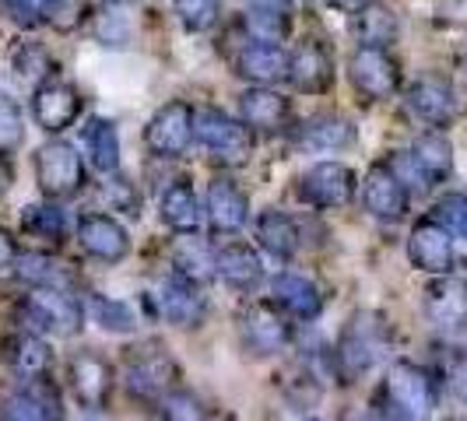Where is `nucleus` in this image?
I'll return each mask as SVG.
<instances>
[{"mask_svg":"<svg viewBox=\"0 0 467 421\" xmlns=\"http://www.w3.org/2000/svg\"><path fill=\"white\" fill-rule=\"evenodd\" d=\"M390 323L379 316V313H355L341 337H337V348H334V369L341 375V383H355L358 375H366L376 362L390 351Z\"/></svg>","mask_w":467,"mask_h":421,"instance_id":"1","label":"nucleus"},{"mask_svg":"<svg viewBox=\"0 0 467 421\" xmlns=\"http://www.w3.org/2000/svg\"><path fill=\"white\" fill-rule=\"evenodd\" d=\"M193 140L208 151L211 162L225 165V169L250 162L254 155V130L218 106H204L193 113Z\"/></svg>","mask_w":467,"mask_h":421,"instance_id":"2","label":"nucleus"},{"mask_svg":"<svg viewBox=\"0 0 467 421\" xmlns=\"http://www.w3.org/2000/svg\"><path fill=\"white\" fill-rule=\"evenodd\" d=\"M32 169H36V183L43 190V197L57 200V204L78 197L85 190V180H88L81 151L70 140H60V138H53L43 148H36Z\"/></svg>","mask_w":467,"mask_h":421,"instance_id":"3","label":"nucleus"},{"mask_svg":"<svg viewBox=\"0 0 467 421\" xmlns=\"http://www.w3.org/2000/svg\"><path fill=\"white\" fill-rule=\"evenodd\" d=\"M85 320V305L70 295L67 288H36L18 303V323L32 334L74 337Z\"/></svg>","mask_w":467,"mask_h":421,"instance_id":"4","label":"nucleus"},{"mask_svg":"<svg viewBox=\"0 0 467 421\" xmlns=\"http://www.w3.org/2000/svg\"><path fill=\"white\" fill-rule=\"evenodd\" d=\"M176 362L159 341H144L123 354V383L140 400H162L176 383Z\"/></svg>","mask_w":467,"mask_h":421,"instance_id":"5","label":"nucleus"},{"mask_svg":"<svg viewBox=\"0 0 467 421\" xmlns=\"http://www.w3.org/2000/svg\"><path fill=\"white\" fill-rule=\"evenodd\" d=\"M351 88L366 102H387L400 92V64L383 46H355L348 56Z\"/></svg>","mask_w":467,"mask_h":421,"instance_id":"6","label":"nucleus"},{"mask_svg":"<svg viewBox=\"0 0 467 421\" xmlns=\"http://www.w3.org/2000/svg\"><path fill=\"white\" fill-rule=\"evenodd\" d=\"M383 394L404 421H425L436 411V383L415 362H394L383 379Z\"/></svg>","mask_w":467,"mask_h":421,"instance_id":"7","label":"nucleus"},{"mask_svg":"<svg viewBox=\"0 0 467 421\" xmlns=\"http://www.w3.org/2000/svg\"><path fill=\"white\" fill-rule=\"evenodd\" d=\"M193 106L183 98H172L155 109V117L144 127V148L155 159H183L193 144Z\"/></svg>","mask_w":467,"mask_h":421,"instance_id":"8","label":"nucleus"},{"mask_svg":"<svg viewBox=\"0 0 467 421\" xmlns=\"http://www.w3.org/2000/svg\"><path fill=\"white\" fill-rule=\"evenodd\" d=\"M81 109H85L81 92H78L70 81L57 77V74L43 77V81L32 88V119H36L39 130H47L53 138L64 134L67 127H74L78 117H81Z\"/></svg>","mask_w":467,"mask_h":421,"instance_id":"9","label":"nucleus"},{"mask_svg":"<svg viewBox=\"0 0 467 421\" xmlns=\"http://www.w3.org/2000/svg\"><path fill=\"white\" fill-rule=\"evenodd\" d=\"M239 341H243L246 354H254V358H271V354L285 351L292 341L288 313H281L278 305L254 303L250 309L239 313Z\"/></svg>","mask_w":467,"mask_h":421,"instance_id":"10","label":"nucleus"},{"mask_svg":"<svg viewBox=\"0 0 467 421\" xmlns=\"http://www.w3.org/2000/svg\"><path fill=\"white\" fill-rule=\"evenodd\" d=\"M355 190H358L355 169H348L345 162H317L299 180V200L317 210H334L351 204Z\"/></svg>","mask_w":467,"mask_h":421,"instance_id":"11","label":"nucleus"},{"mask_svg":"<svg viewBox=\"0 0 467 421\" xmlns=\"http://www.w3.org/2000/svg\"><path fill=\"white\" fill-rule=\"evenodd\" d=\"M404 106H408L411 117L421 119L432 130H446L453 119L461 117L457 92L443 74H421L419 81H411L408 92H404Z\"/></svg>","mask_w":467,"mask_h":421,"instance_id":"12","label":"nucleus"},{"mask_svg":"<svg viewBox=\"0 0 467 421\" xmlns=\"http://www.w3.org/2000/svg\"><path fill=\"white\" fill-rule=\"evenodd\" d=\"M362 204L379 221H400L411 204V190L390 162H373L362 180Z\"/></svg>","mask_w":467,"mask_h":421,"instance_id":"13","label":"nucleus"},{"mask_svg":"<svg viewBox=\"0 0 467 421\" xmlns=\"http://www.w3.org/2000/svg\"><path fill=\"white\" fill-rule=\"evenodd\" d=\"M288 81L303 95H327L334 88V53L320 39H303L288 53Z\"/></svg>","mask_w":467,"mask_h":421,"instance_id":"14","label":"nucleus"},{"mask_svg":"<svg viewBox=\"0 0 467 421\" xmlns=\"http://www.w3.org/2000/svg\"><path fill=\"white\" fill-rule=\"evenodd\" d=\"M204 218L214 235H235L250 221V197L229 176H214L204 193Z\"/></svg>","mask_w":467,"mask_h":421,"instance_id":"15","label":"nucleus"},{"mask_svg":"<svg viewBox=\"0 0 467 421\" xmlns=\"http://www.w3.org/2000/svg\"><path fill=\"white\" fill-rule=\"evenodd\" d=\"M233 67L243 81L275 88L281 81H288V49L281 43H264V39L246 36V43L235 49Z\"/></svg>","mask_w":467,"mask_h":421,"instance_id":"16","label":"nucleus"},{"mask_svg":"<svg viewBox=\"0 0 467 421\" xmlns=\"http://www.w3.org/2000/svg\"><path fill=\"white\" fill-rule=\"evenodd\" d=\"M408 260L432 274V278H443V274H453V263H457V253H453V235L446 232L443 225H436L432 218L419 221L411 235H408Z\"/></svg>","mask_w":467,"mask_h":421,"instance_id":"17","label":"nucleus"},{"mask_svg":"<svg viewBox=\"0 0 467 421\" xmlns=\"http://www.w3.org/2000/svg\"><path fill=\"white\" fill-rule=\"evenodd\" d=\"M155 305H159V316L172 327H197L208 313V303L201 295V284L180 278V274H169L159 281L155 288Z\"/></svg>","mask_w":467,"mask_h":421,"instance_id":"18","label":"nucleus"},{"mask_svg":"<svg viewBox=\"0 0 467 421\" xmlns=\"http://www.w3.org/2000/svg\"><path fill=\"white\" fill-rule=\"evenodd\" d=\"M78 246L88 253L92 260L102 263H119L130 253V235L119 225L113 214H81L78 218Z\"/></svg>","mask_w":467,"mask_h":421,"instance_id":"19","label":"nucleus"},{"mask_svg":"<svg viewBox=\"0 0 467 421\" xmlns=\"http://www.w3.org/2000/svg\"><path fill=\"white\" fill-rule=\"evenodd\" d=\"M239 119L254 134H281L292 119V98L267 85H250L239 95Z\"/></svg>","mask_w":467,"mask_h":421,"instance_id":"20","label":"nucleus"},{"mask_svg":"<svg viewBox=\"0 0 467 421\" xmlns=\"http://www.w3.org/2000/svg\"><path fill=\"white\" fill-rule=\"evenodd\" d=\"M70 390L81 400L85 411H102L106 400L113 394V369L106 358H99L95 351H78L67 362Z\"/></svg>","mask_w":467,"mask_h":421,"instance_id":"21","label":"nucleus"},{"mask_svg":"<svg viewBox=\"0 0 467 421\" xmlns=\"http://www.w3.org/2000/svg\"><path fill=\"white\" fill-rule=\"evenodd\" d=\"M425 316L443 334H457L467 327V281L443 274L425 288Z\"/></svg>","mask_w":467,"mask_h":421,"instance_id":"22","label":"nucleus"},{"mask_svg":"<svg viewBox=\"0 0 467 421\" xmlns=\"http://www.w3.org/2000/svg\"><path fill=\"white\" fill-rule=\"evenodd\" d=\"M214 274L233 292L250 295L264 284V260L250 242H225L222 250H214Z\"/></svg>","mask_w":467,"mask_h":421,"instance_id":"23","label":"nucleus"},{"mask_svg":"<svg viewBox=\"0 0 467 421\" xmlns=\"http://www.w3.org/2000/svg\"><path fill=\"white\" fill-rule=\"evenodd\" d=\"M408 159L411 165L419 169L421 183L432 190L440 187L443 180H450V172H453V144L446 138L443 130H421L419 138L411 140V148H408Z\"/></svg>","mask_w":467,"mask_h":421,"instance_id":"24","label":"nucleus"},{"mask_svg":"<svg viewBox=\"0 0 467 421\" xmlns=\"http://www.w3.org/2000/svg\"><path fill=\"white\" fill-rule=\"evenodd\" d=\"M0 362L7 369L22 375V379H39V375H49V365H53V354H49L47 341L32 330H18V334H7L0 337Z\"/></svg>","mask_w":467,"mask_h":421,"instance_id":"25","label":"nucleus"},{"mask_svg":"<svg viewBox=\"0 0 467 421\" xmlns=\"http://www.w3.org/2000/svg\"><path fill=\"white\" fill-rule=\"evenodd\" d=\"M271 299H275V305H278L281 313H288L296 320H306V323L324 313L320 288L309 278H303V274H292V271H285V274H278V278L271 281Z\"/></svg>","mask_w":467,"mask_h":421,"instance_id":"26","label":"nucleus"},{"mask_svg":"<svg viewBox=\"0 0 467 421\" xmlns=\"http://www.w3.org/2000/svg\"><path fill=\"white\" fill-rule=\"evenodd\" d=\"M159 218L180 235H197L204 225V204L193 193L187 180H176L172 187H165L162 200H159Z\"/></svg>","mask_w":467,"mask_h":421,"instance_id":"27","label":"nucleus"},{"mask_svg":"<svg viewBox=\"0 0 467 421\" xmlns=\"http://www.w3.org/2000/svg\"><path fill=\"white\" fill-rule=\"evenodd\" d=\"M254 235L275 260H292L299 250V225L292 221V214H285L278 208L260 210L257 221H254Z\"/></svg>","mask_w":467,"mask_h":421,"instance_id":"28","label":"nucleus"},{"mask_svg":"<svg viewBox=\"0 0 467 421\" xmlns=\"http://www.w3.org/2000/svg\"><path fill=\"white\" fill-rule=\"evenodd\" d=\"M299 140L313 151H345L355 144V123L345 113H313L303 123Z\"/></svg>","mask_w":467,"mask_h":421,"instance_id":"29","label":"nucleus"},{"mask_svg":"<svg viewBox=\"0 0 467 421\" xmlns=\"http://www.w3.org/2000/svg\"><path fill=\"white\" fill-rule=\"evenodd\" d=\"M351 32H355V39H358V46H383L390 49L398 43L400 36V22L398 15L387 7V4H366L362 11H355L351 15Z\"/></svg>","mask_w":467,"mask_h":421,"instance_id":"30","label":"nucleus"},{"mask_svg":"<svg viewBox=\"0 0 467 421\" xmlns=\"http://www.w3.org/2000/svg\"><path fill=\"white\" fill-rule=\"evenodd\" d=\"M81 144H85V155L92 162L95 172L102 176H113L119 172V130L113 119L92 117L81 130Z\"/></svg>","mask_w":467,"mask_h":421,"instance_id":"31","label":"nucleus"},{"mask_svg":"<svg viewBox=\"0 0 467 421\" xmlns=\"http://www.w3.org/2000/svg\"><path fill=\"white\" fill-rule=\"evenodd\" d=\"M15 274H18V281L32 284V288H67L70 292V284H74V274L67 271V263L53 260L49 253H18Z\"/></svg>","mask_w":467,"mask_h":421,"instance_id":"32","label":"nucleus"},{"mask_svg":"<svg viewBox=\"0 0 467 421\" xmlns=\"http://www.w3.org/2000/svg\"><path fill=\"white\" fill-rule=\"evenodd\" d=\"M172 274L193 281V284H204V281L214 278V253L204 242H197L193 235H187L172 250Z\"/></svg>","mask_w":467,"mask_h":421,"instance_id":"33","label":"nucleus"},{"mask_svg":"<svg viewBox=\"0 0 467 421\" xmlns=\"http://www.w3.org/2000/svg\"><path fill=\"white\" fill-rule=\"evenodd\" d=\"M88 313L106 334H134L138 330V313L134 305L123 299H109V295H92L88 299Z\"/></svg>","mask_w":467,"mask_h":421,"instance_id":"34","label":"nucleus"},{"mask_svg":"<svg viewBox=\"0 0 467 421\" xmlns=\"http://www.w3.org/2000/svg\"><path fill=\"white\" fill-rule=\"evenodd\" d=\"M243 28L250 39L264 43H281L292 32V11H275V7H246L243 11Z\"/></svg>","mask_w":467,"mask_h":421,"instance_id":"35","label":"nucleus"},{"mask_svg":"<svg viewBox=\"0 0 467 421\" xmlns=\"http://www.w3.org/2000/svg\"><path fill=\"white\" fill-rule=\"evenodd\" d=\"M22 229L32 239L60 242L64 232H67V221H64V210L57 208V200H47V204H28L22 210Z\"/></svg>","mask_w":467,"mask_h":421,"instance_id":"36","label":"nucleus"},{"mask_svg":"<svg viewBox=\"0 0 467 421\" xmlns=\"http://www.w3.org/2000/svg\"><path fill=\"white\" fill-rule=\"evenodd\" d=\"M172 15L190 36H204L222 22V0H172Z\"/></svg>","mask_w":467,"mask_h":421,"instance_id":"37","label":"nucleus"},{"mask_svg":"<svg viewBox=\"0 0 467 421\" xmlns=\"http://www.w3.org/2000/svg\"><path fill=\"white\" fill-rule=\"evenodd\" d=\"M25 140V117L22 106L7 92H0V159H11Z\"/></svg>","mask_w":467,"mask_h":421,"instance_id":"38","label":"nucleus"},{"mask_svg":"<svg viewBox=\"0 0 467 421\" xmlns=\"http://www.w3.org/2000/svg\"><path fill=\"white\" fill-rule=\"evenodd\" d=\"M432 221L443 225L453 239H467V193H461V190L443 193V197L432 204Z\"/></svg>","mask_w":467,"mask_h":421,"instance_id":"39","label":"nucleus"},{"mask_svg":"<svg viewBox=\"0 0 467 421\" xmlns=\"http://www.w3.org/2000/svg\"><path fill=\"white\" fill-rule=\"evenodd\" d=\"M0 421H49L43 400L36 397V390L25 383L22 390H11L0 400Z\"/></svg>","mask_w":467,"mask_h":421,"instance_id":"40","label":"nucleus"},{"mask_svg":"<svg viewBox=\"0 0 467 421\" xmlns=\"http://www.w3.org/2000/svg\"><path fill=\"white\" fill-rule=\"evenodd\" d=\"M159 407H162V421H211L208 407L187 390H169L159 400Z\"/></svg>","mask_w":467,"mask_h":421,"instance_id":"41","label":"nucleus"},{"mask_svg":"<svg viewBox=\"0 0 467 421\" xmlns=\"http://www.w3.org/2000/svg\"><path fill=\"white\" fill-rule=\"evenodd\" d=\"M102 193L109 197V204H113L117 210H127V214H138V210H140L138 190L130 187V180H123L119 172L106 176V187H102Z\"/></svg>","mask_w":467,"mask_h":421,"instance_id":"42","label":"nucleus"},{"mask_svg":"<svg viewBox=\"0 0 467 421\" xmlns=\"http://www.w3.org/2000/svg\"><path fill=\"white\" fill-rule=\"evenodd\" d=\"M0 11H4V18H11V22L22 25V28H36V25L43 22L28 0H0Z\"/></svg>","mask_w":467,"mask_h":421,"instance_id":"43","label":"nucleus"},{"mask_svg":"<svg viewBox=\"0 0 467 421\" xmlns=\"http://www.w3.org/2000/svg\"><path fill=\"white\" fill-rule=\"evenodd\" d=\"M358 421H404L400 418V411L387 400V394L379 390V397H373L366 404V411L358 415Z\"/></svg>","mask_w":467,"mask_h":421,"instance_id":"44","label":"nucleus"},{"mask_svg":"<svg viewBox=\"0 0 467 421\" xmlns=\"http://www.w3.org/2000/svg\"><path fill=\"white\" fill-rule=\"evenodd\" d=\"M446 379H450V390H453V397H457L467 407V354H457V358L450 362V369H446Z\"/></svg>","mask_w":467,"mask_h":421,"instance_id":"45","label":"nucleus"},{"mask_svg":"<svg viewBox=\"0 0 467 421\" xmlns=\"http://www.w3.org/2000/svg\"><path fill=\"white\" fill-rule=\"evenodd\" d=\"M36 64H43V67H49L47 64V53H43V49L39 46H25V53H18V60H15V67H18V74H36Z\"/></svg>","mask_w":467,"mask_h":421,"instance_id":"46","label":"nucleus"},{"mask_svg":"<svg viewBox=\"0 0 467 421\" xmlns=\"http://www.w3.org/2000/svg\"><path fill=\"white\" fill-rule=\"evenodd\" d=\"M15 260H18V246H15V239L0 229V271H7V267H15Z\"/></svg>","mask_w":467,"mask_h":421,"instance_id":"47","label":"nucleus"},{"mask_svg":"<svg viewBox=\"0 0 467 421\" xmlns=\"http://www.w3.org/2000/svg\"><path fill=\"white\" fill-rule=\"evenodd\" d=\"M330 11H337V15H355V11H362L366 4H373V0H324Z\"/></svg>","mask_w":467,"mask_h":421,"instance_id":"48","label":"nucleus"},{"mask_svg":"<svg viewBox=\"0 0 467 421\" xmlns=\"http://www.w3.org/2000/svg\"><path fill=\"white\" fill-rule=\"evenodd\" d=\"M28 4L36 7V15H39V18H47V15H57V11H60L67 0H28Z\"/></svg>","mask_w":467,"mask_h":421,"instance_id":"49","label":"nucleus"},{"mask_svg":"<svg viewBox=\"0 0 467 421\" xmlns=\"http://www.w3.org/2000/svg\"><path fill=\"white\" fill-rule=\"evenodd\" d=\"M246 7H275V11H292V0H246Z\"/></svg>","mask_w":467,"mask_h":421,"instance_id":"50","label":"nucleus"},{"mask_svg":"<svg viewBox=\"0 0 467 421\" xmlns=\"http://www.w3.org/2000/svg\"><path fill=\"white\" fill-rule=\"evenodd\" d=\"M78 421H109V418H106L102 411H85V415H81Z\"/></svg>","mask_w":467,"mask_h":421,"instance_id":"51","label":"nucleus"},{"mask_svg":"<svg viewBox=\"0 0 467 421\" xmlns=\"http://www.w3.org/2000/svg\"><path fill=\"white\" fill-rule=\"evenodd\" d=\"M102 4H130V0H102Z\"/></svg>","mask_w":467,"mask_h":421,"instance_id":"52","label":"nucleus"},{"mask_svg":"<svg viewBox=\"0 0 467 421\" xmlns=\"http://www.w3.org/2000/svg\"><path fill=\"white\" fill-rule=\"evenodd\" d=\"M464 74H467V53H464Z\"/></svg>","mask_w":467,"mask_h":421,"instance_id":"53","label":"nucleus"},{"mask_svg":"<svg viewBox=\"0 0 467 421\" xmlns=\"http://www.w3.org/2000/svg\"><path fill=\"white\" fill-rule=\"evenodd\" d=\"M303 421H320V418H303Z\"/></svg>","mask_w":467,"mask_h":421,"instance_id":"54","label":"nucleus"}]
</instances>
